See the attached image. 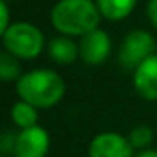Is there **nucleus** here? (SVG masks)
<instances>
[{
	"mask_svg": "<svg viewBox=\"0 0 157 157\" xmlns=\"http://www.w3.org/2000/svg\"><path fill=\"white\" fill-rule=\"evenodd\" d=\"M10 120L19 130L36 127L39 125V108L24 100H19L10 108Z\"/></svg>",
	"mask_w": 157,
	"mask_h": 157,
	"instance_id": "obj_10",
	"label": "nucleus"
},
{
	"mask_svg": "<svg viewBox=\"0 0 157 157\" xmlns=\"http://www.w3.org/2000/svg\"><path fill=\"white\" fill-rule=\"evenodd\" d=\"M15 137L17 132H10V130H5L0 137V150L4 154V157H12L14 154V145H15Z\"/></svg>",
	"mask_w": 157,
	"mask_h": 157,
	"instance_id": "obj_14",
	"label": "nucleus"
},
{
	"mask_svg": "<svg viewBox=\"0 0 157 157\" xmlns=\"http://www.w3.org/2000/svg\"><path fill=\"white\" fill-rule=\"evenodd\" d=\"M19 98L39 110L56 106L66 93V83L54 69H32L15 81Z\"/></svg>",
	"mask_w": 157,
	"mask_h": 157,
	"instance_id": "obj_1",
	"label": "nucleus"
},
{
	"mask_svg": "<svg viewBox=\"0 0 157 157\" xmlns=\"http://www.w3.org/2000/svg\"><path fill=\"white\" fill-rule=\"evenodd\" d=\"M128 140L132 144V147L139 152L144 149H150V144L154 140V132L149 125H135L132 130L128 132Z\"/></svg>",
	"mask_w": 157,
	"mask_h": 157,
	"instance_id": "obj_13",
	"label": "nucleus"
},
{
	"mask_svg": "<svg viewBox=\"0 0 157 157\" xmlns=\"http://www.w3.org/2000/svg\"><path fill=\"white\" fill-rule=\"evenodd\" d=\"M101 17L108 21H122L128 17L137 5V0H96Z\"/></svg>",
	"mask_w": 157,
	"mask_h": 157,
	"instance_id": "obj_11",
	"label": "nucleus"
},
{
	"mask_svg": "<svg viewBox=\"0 0 157 157\" xmlns=\"http://www.w3.org/2000/svg\"><path fill=\"white\" fill-rule=\"evenodd\" d=\"M98 5L93 0H59L51 10V24L68 37H83L98 29Z\"/></svg>",
	"mask_w": 157,
	"mask_h": 157,
	"instance_id": "obj_2",
	"label": "nucleus"
},
{
	"mask_svg": "<svg viewBox=\"0 0 157 157\" xmlns=\"http://www.w3.org/2000/svg\"><path fill=\"white\" fill-rule=\"evenodd\" d=\"M133 88L140 98L157 101V54L147 58L133 71Z\"/></svg>",
	"mask_w": 157,
	"mask_h": 157,
	"instance_id": "obj_8",
	"label": "nucleus"
},
{
	"mask_svg": "<svg viewBox=\"0 0 157 157\" xmlns=\"http://www.w3.org/2000/svg\"><path fill=\"white\" fill-rule=\"evenodd\" d=\"M155 54V41L152 34L144 29H135L128 32L118 49V63L125 69H132L142 64L147 58Z\"/></svg>",
	"mask_w": 157,
	"mask_h": 157,
	"instance_id": "obj_4",
	"label": "nucleus"
},
{
	"mask_svg": "<svg viewBox=\"0 0 157 157\" xmlns=\"http://www.w3.org/2000/svg\"><path fill=\"white\" fill-rule=\"evenodd\" d=\"M48 54L49 59L58 64H73L79 58V44L68 37H54L48 42Z\"/></svg>",
	"mask_w": 157,
	"mask_h": 157,
	"instance_id": "obj_9",
	"label": "nucleus"
},
{
	"mask_svg": "<svg viewBox=\"0 0 157 157\" xmlns=\"http://www.w3.org/2000/svg\"><path fill=\"white\" fill-rule=\"evenodd\" d=\"M21 76H22V73H21L19 59L15 56H12L10 52L4 51L0 54V78H2V81H5V83L17 81Z\"/></svg>",
	"mask_w": 157,
	"mask_h": 157,
	"instance_id": "obj_12",
	"label": "nucleus"
},
{
	"mask_svg": "<svg viewBox=\"0 0 157 157\" xmlns=\"http://www.w3.org/2000/svg\"><path fill=\"white\" fill-rule=\"evenodd\" d=\"M51 149V137L41 125L19 130L12 157H46Z\"/></svg>",
	"mask_w": 157,
	"mask_h": 157,
	"instance_id": "obj_5",
	"label": "nucleus"
},
{
	"mask_svg": "<svg viewBox=\"0 0 157 157\" xmlns=\"http://www.w3.org/2000/svg\"><path fill=\"white\" fill-rule=\"evenodd\" d=\"M147 19L157 29V0H149V4H147Z\"/></svg>",
	"mask_w": 157,
	"mask_h": 157,
	"instance_id": "obj_16",
	"label": "nucleus"
},
{
	"mask_svg": "<svg viewBox=\"0 0 157 157\" xmlns=\"http://www.w3.org/2000/svg\"><path fill=\"white\" fill-rule=\"evenodd\" d=\"M88 157H135L128 137L118 132H101L91 139Z\"/></svg>",
	"mask_w": 157,
	"mask_h": 157,
	"instance_id": "obj_6",
	"label": "nucleus"
},
{
	"mask_svg": "<svg viewBox=\"0 0 157 157\" xmlns=\"http://www.w3.org/2000/svg\"><path fill=\"white\" fill-rule=\"evenodd\" d=\"M112 51L110 36L101 29L88 32L81 37L79 42V58L90 66H98L106 61Z\"/></svg>",
	"mask_w": 157,
	"mask_h": 157,
	"instance_id": "obj_7",
	"label": "nucleus"
},
{
	"mask_svg": "<svg viewBox=\"0 0 157 157\" xmlns=\"http://www.w3.org/2000/svg\"><path fill=\"white\" fill-rule=\"evenodd\" d=\"M0 15H2V24H0V32L4 34L9 29L10 22H9V7L5 4V0H0Z\"/></svg>",
	"mask_w": 157,
	"mask_h": 157,
	"instance_id": "obj_15",
	"label": "nucleus"
},
{
	"mask_svg": "<svg viewBox=\"0 0 157 157\" xmlns=\"http://www.w3.org/2000/svg\"><path fill=\"white\" fill-rule=\"evenodd\" d=\"M4 49L17 59H36L44 49V34L29 22H14L2 34Z\"/></svg>",
	"mask_w": 157,
	"mask_h": 157,
	"instance_id": "obj_3",
	"label": "nucleus"
},
{
	"mask_svg": "<svg viewBox=\"0 0 157 157\" xmlns=\"http://www.w3.org/2000/svg\"><path fill=\"white\" fill-rule=\"evenodd\" d=\"M135 157H157V149H144L135 152Z\"/></svg>",
	"mask_w": 157,
	"mask_h": 157,
	"instance_id": "obj_17",
	"label": "nucleus"
}]
</instances>
